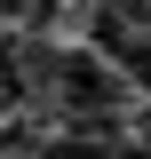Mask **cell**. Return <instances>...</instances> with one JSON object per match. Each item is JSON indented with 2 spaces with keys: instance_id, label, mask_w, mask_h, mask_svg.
Masks as SVG:
<instances>
[{
  "instance_id": "1",
  "label": "cell",
  "mask_w": 151,
  "mask_h": 159,
  "mask_svg": "<svg viewBox=\"0 0 151 159\" xmlns=\"http://www.w3.org/2000/svg\"><path fill=\"white\" fill-rule=\"evenodd\" d=\"M119 72H127V88H135V96H151V24H143V32H127V40H119Z\"/></svg>"
}]
</instances>
